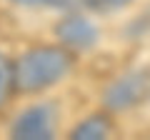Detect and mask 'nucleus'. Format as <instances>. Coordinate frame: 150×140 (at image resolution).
Returning a JSON list of instances; mask_svg holds the SVG:
<instances>
[{
	"label": "nucleus",
	"mask_w": 150,
	"mask_h": 140,
	"mask_svg": "<svg viewBox=\"0 0 150 140\" xmlns=\"http://www.w3.org/2000/svg\"><path fill=\"white\" fill-rule=\"evenodd\" d=\"M20 8H60V0H10Z\"/></svg>",
	"instance_id": "8"
},
{
	"label": "nucleus",
	"mask_w": 150,
	"mask_h": 140,
	"mask_svg": "<svg viewBox=\"0 0 150 140\" xmlns=\"http://www.w3.org/2000/svg\"><path fill=\"white\" fill-rule=\"evenodd\" d=\"M135 0H78V8L90 13H100V15H110V13H120L128 5H133Z\"/></svg>",
	"instance_id": "7"
},
{
	"label": "nucleus",
	"mask_w": 150,
	"mask_h": 140,
	"mask_svg": "<svg viewBox=\"0 0 150 140\" xmlns=\"http://www.w3.org/2000/svg\"><path fill=\"white\" fill-rule=\"evenodd\" d=\"M55 135V110L48 103H33L13 118L10 138L15 140H50Z\"/></svg>",
	"instance_id": "3"
},
{
	"label": "nucleus",
	"mask_w": 150,
	"mask_h": 140,
	"mask_svg": "<svg viewBox=\"0 0 150 140\" xmlns=\"http://www.w3.org/2000/svg\"><path fill=\"white\" fill-rule=\"evenodd\" d=\"M110 133H112V123H110L108 110H105V113H93L88 118H83L68 133V138H73V140H105V138H110Z\"/></svg>",
	"instance_id": "5"
},
{
	"label": "nucleus",
	"mask_w": 150,
	"mask_h": 140,
	"mask_svg": "<svg viewBox=\"0 0 150 140\" xmlns=\"http://www.w3.org/2000/svg\"><path fill=\"white\" fill-rule=\"evenodd\" d=\"M55 38L60 45H65L73 53H85V50L95 48L100 40V30L98 25L83 13H68L63 15L53 28Z\"/></svg>",
	"instance_id": "4"
},
{
	"label": "nucleus",
	"mask_w": 150,
	"mask_h": 140,
	"mask_svg": "<svg viewBox=\"0 0 150 140\" xmlns=\"http://www.w3.org/2000/svg\"><path fill=\"white\" fill-rule=\"evenodd\" d=\"M13 93H15V60L0 53V108L8 105Z\"/></svg>",
	"instance_id": "6"
},
{
	"label": "nucleus",
	"mask_w": 150,
	"mask_h": 140,
	"mask_svg": "<svg viewBox=\"0 0 150 140\" xmlns=\"http://www.w3.org/2000/svg\"><path fill=\"white\" fill-rule=\"evenodd\" d=\"M73 70V50L65 45H35L15 60V90L23 95L45 93Z\"/></svg>",
	"instance_id": "1"
},
{
	"label": "nucleus",
	"mask_w": 150,
	"mask_h": 140,
	"mask_svg": "<svg viewBox=\"0 0 150 140\" xmlns=\"http://www.w3.org/2000/svg\"><path fill=\"white\" fill-rule=\"evenodd\" d=\"M150 98V70L148 68H130L112 78L100 95V105L108 113H125L138 108Z\"/></svg>",
	"instance_id": "2"
}]
</instances>
